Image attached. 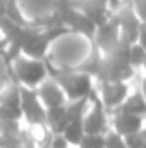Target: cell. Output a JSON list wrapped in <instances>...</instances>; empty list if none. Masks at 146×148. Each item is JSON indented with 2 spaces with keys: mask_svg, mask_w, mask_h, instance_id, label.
<instances>
[{
  "mask_svg": "<svg viewBox=\"0 0 146 148\" xmlns=\"http://www.w3.org/2000/svg\"><path fill=\"white\" fill-rule=\"evenodd\" d=\"M43 60H45V66H46L48 77H52L60 86L67 102H74V100H81V98L89 97V93L95 88V79L93 77H89V76H86L83 73H77L72 67H67V69L53 67L46 59H43Z\"/></svg>",
  "mask_w": 146,
  "mask_h": 148,
  "instance_id": "1",
  "label": "cell"
},
{
  "mask_svg": "<svg viewBox=\"0 0 146 148\" xmlns=\"http://www.w3.org/2000/svg\"><path fill=\"white\" fill-rule=\"evenodd\" d=\"M129 47L119 45L113 52L105 53L102 60V69L95 81H132L136 71L131 67L127 59Z\"/></svg>",
  "mask_w": 146,
  "mask_h": 148,
  "instance_id": "2",
  "label": "cell"
},
{
  "mask_svg": "<svg viewBox=\"0 0 146 148\" xmlns=\"http://www.w3.org/2000/svg\"><path fill=\"white\" fill-rule=\"evenodd\" d=\"M9 67H12V79L26 88H36L45 77H48L45 60H35L19 55L9 64Z\"/></svg>",
  "mask_w": 146,
  "mask_h": 148,
  "instance_id": "3",
  "label": "cell"
},
{
  "mask_svg": "<svg viewBox=\"0 0 146 148\" xmlns=\"http://www.w3.org/2000/svg\"><path fill=\"white\" fill-rule=\"evenodd\" d=\"M98 100L107 112L117 109L131 93V81H96L95 84Z\"/></svg>",
  "mask_w": 146,
  "mask_h": 148,
  "instance_id": "4",
  "label": "cell"
},
{
  "mask_svg": "<svg viewBox=\"0 0 146 148\" xmlns=\"http://www.w3.org/2000/svg\"><path fill=\"white\" fill-rule=\"evenodd\" d=\"M89 109L86 110L83 117V129L84 134H105L108 131V119H107V110L98 100L96 90L89 93Z\"/></svg>",
  "mask_w": 146,
  "mask_h": 148,
  "instance_id": "5",
  "label": "cell"
},
{
  "mask_svg": "<svg viewBox=\"0 0 146 148\" xmlns=\"http://www.w3.org/2000/svg\"><path fill=\"white\" fill-rule=\"evenodd\" d=\"M19 109L21 119H24L29 126L45 124V107L41 105L35 88H26L19 84Z\"/></svg>",
  "mask_w": 146,
  "mask_h": 148,
  "instance_id": "6",
  "label": "cell"
},
{
  "mask_svg": "<svg viewBox=\"0 0 146 148\" xmlns=\"http://www.w3.org/2000/svg\"><path fill=\"white\" fill-rule=\"evenodd\" d=\"M91 43L102 52V55L113 52L120 45V40H119V26L113 21V17H110L108 21L103 23L102 26H96V31H95V36L91 40Z\"/></svg>",
  "mask_w": 146,
  "mask_h": 148,
  "instance_id": "7",
  "label": "cell"
},
{
  "mask_svg": "<svg viewBox=\"0 0 146 148\" xmlns=\"http://www.w3.org/2000/svg\"><path fill=\"white\" fill-rule=\"evenodd\" d=\"M72 5L79 12H83L95 26H102L112 17V9H110L108 0H81Z\"/></svg>",
  "mask_w": 146,
  "mask_h": 148,
  "instance_id": "8",
  "label": "cell"
},
{
  "mask_svg": "<svg viewBox=\"0 0 146 148\" xmlns=\"http://www.w3.org/2000/svg\"><path fill=\"white\" fill-rule=\"evenodd\" d=\"M36 95L41 102V105L45 109H52V107H62L67 103L64 91L60 90V86L52 79V77H45L36 88Z\"/></svg>",
  "mask_w": 146,
  "mask_h": 148,
  "instance_id": "9",
  "label": "cell"
},
{
  "mask_svg": "<svg viewBox=\"0 0 146 148\" xmlns=\"http://www.w3.org/2000/svg\"><path fill=\"white\" fill-rule=\"evenodd\" d=\"M110 114H112V131H115L122 138L143 131V122H145L143 115L127 112H110Z\"/></svg>",
  "mask_w": 146,
  "mask_h": 148,
  "instance_id": "10",
  "label": "cell"
},
{
  "mask_svg": "<svg viewBox=\"0 0 146 148\" xmlns=\"http://www.w3.org/2000/svg\"><path fill=\"white\" fill-rule=\"evenodd\" d=\"M67 114H65V105L62 107H52L45 109V126L52 134H62V131L67 126Z\"/></svg>",
  "mask_w": 146,
  "mask_h": 148,
  "instance_id": "11",
  "label": "cell"
},
{
  "mask_svg": "<svg viewBox=\"0 0 146 148\" xmlns=\"http://www.w3.org/2000/svg\"><path fill=\"white\" fill-rule=\"evenodd\" d=\"M112 112H127V114H136V115H143L145 117L146 102H145V97H143L141 90H132L127 95V98Z\"/></svg>",
  "mask_w": 146,
  "mask_h": 148,
  "instance_id": "12",
  "label": "cell"
},
{
  "mask_svg": "<svg viewBox=\"0 0 146 148\" xmlns=\"http://www.w3.org/2000/svg\"><path fill=\"white\" fill-rule=\"evenodd\" d=\"M102 60H103L102 52L91 43V52H89L88 59H86L83 64H79V66L72 67V69L74 71H77V73L86 74V76H89V77H93V79H96L98 74H100V69H102Z\"/></svg>",
  "mask_w": 146,
  "mask_h": 148,
  "instance_id": "13",
  "label": "cell"
},
{
  "mask_svg": "<svg viewBox=\"0 0 146 148\" xmlns=\"http://www.w3.org/2000/svg\"><path fill=\"white\" fill-rule=\"evenodd\" d=\"M62 136L65 138V141L72 147H77L84 136V129H83V121H69L65 129L62 131Z\"/></svg>",
  "mask_w": 146,
  "mask_h": 148,
  "instance_id": "14",
  "label": "cell"
},
{
  "mask_svg": "<svg viewBox=\"0 0 146 148\" xmlns=\"http://www.w3.org/2000/svg\"><path fill=\"white\" fill-rule=\"evenodd\" d=\"M127 59H129V64L134 71H139L143 66H145L146 60V50L145 45L141 43H132L127 50Z\"/></svg>",
  "mask_w": 146,
  "mask_h": 148,
  "instance_id": "15",
  "label": "cell"
},
{
  "mask_svg": "<svg viewBox=\"0 0 146 148\" xmlns=\"http://www.w3.org/2000/svg\"><path fill=\"white\" fill-rule=\"evenodd\" d=\"M77 148H105L103 134H84Z\"/></svg>",
  "mask_w": 146,
  "mask_h": 148,
  "instance_id": "16",
  "label": "cell"
},
{
  "mask_svg": "<svg viewBox=\"0 0 146 148\" xmlns=\"http://www.w3.org/2000/svg\"><path fill=\"white\" fill-rule=\"evenodd\" d=\"M124 143H126V148H145V145H146L145 129L139 131V133H134V134L124 136Z\"/></svg>",
  "mask_w": 146,
  "mask_h": 148,
  "instance_id": "17",
  "label": "cell"
},
{
  "mask_svg": "<svg viewBox=\"0 0 146 148\" xmlns=\"http://www.w3.org/2000/svg\"><path fill=\"white\" fill-rule=\"evenodd\" d=\"M105 148H126V143H124V138L120 134H117L115 131L108 129L105 134Z\"/></svg>",
  "mask_w": 146,
  "mask_h": 148,
  "instance_id": "18",
  "label": "cell"
},
{
  "mask_svg": "<svg viewBox=\"0 0 146 148\" xmlns=\"http://www.w3.org/2000/svg\"><path fill=\"white\" fill-rule=\"evenodd\" d=\"M71 145L65 141V138L62 134H52L50 138V143H48V148H69Z\"/></svg>",
  "mask_w": 146,
  "mask_h": 148,
  "instance_id": "19",
  "label": "cell"
},
{
  "mask_svg": "<svg viewBox=\"0 0 146 148\" xmlns=\"http://www.w3.org/2000/svg\"><path fill=\"white\" fill-rule=\"evenodd\" d=\"M5 47H7V41L2 40V41H0V55H2V57H3V53H5Z\"/></svg>",
  "mask_w": 146,
  "mask_h": 148,
  "instance_id": "20",
  "label": "cell"
}]
</instances>
